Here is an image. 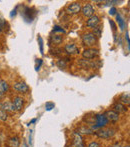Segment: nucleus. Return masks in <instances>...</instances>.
Segmentation results:
<instances>
[{
  "label": "nucleus",
  "instance_id": "nucleus-1",
  "mask_svg": "<svg viewBox=\"0 0 130 147\" xmlns=\"http://www.w3.org/2000/svg\"><path fill=\"white\" fill-rule=\"evenodd\" d=\"M96 42H97V38L92 34V32L85 33V34L82 36V43H83V45H85V46L91 47V46H93Z\"/></svg>",
  "mask_w": 130,
  "mask_h": 147
},
{
  "label": "nucleus",
  "instance_id": "nucleus-2",
  "mask_svg": "<svg viewBox=\"0 0 130 147\" xmlns=\"http://www.w3.org/2000/svg\"><path fill=\"white\" fill-rule=\"evenodd\" d=\"M114 134H115V130L113 129H101L96 132V135L99 138H102V139H108V138L114 136Z\"/></svg>",
  "mask_w": 130,
  "mask_h": 147
},
{
  "label": "nucleus",
  "instance_id": "nucleus-3",
  "mask_svg": "<svg viewBox=\"0 0 130 147\" xmlns=\"http://www.w3.org/2000/svg\"><path fill=\"white\" fill-rule=\"evenodd\" d=\"M99 55V51L98 49H94V48H88L85 49L82 53V56L85 59H93L95 57H97Z\"/></svg>",
  "mask_w": 130,
  "mask_h": 147
},
{
  "label": "nucleus",
  "instance_id": "nucleus-4",
  "mask_svg": "<svg viewBox=\"0 0 130 147\" xmlns=\"http://www.w3.org/2000/svg\"><path fill=\"white\" fill-rule=\"evenodd\" d=\"M72 147H84L83 138L77 132H74L73 140H72Z\"/></svg>",
  "mask_w": 130,
  "mask_h": 147
},
{
  "label": "nucleus",
  "instance_id": "nucleus-5",
  "mask_svg": "<svg viewBox=\"0 0 130 147\" xmlns=\"http://www.w3.org/2000/svg\"><path fill=\"white\" fill-rule=\"evenodd\" d=\"M66 11L69 14H77L81 11V5H80V3H78V2H74V3H71L68 6Z\"/></svg>",
  "mask_w": 130,
  "mask_h": 147
},
{
  "label": "nucleus",
  "instance_id": "nucleus-6",
  "mask_svg": "<svg viewBox=\"0 0 130 147\" xmlns=\"http://www.w3.org/2000/svg\"><path fill=\"white\" fill-rule=\"evenodd\" d=\"M81 10H82V13H83L84 16L86 17H91V16L94 15V8L91 4H85L83 7H81Z\"/></svg>",
  "mask_w": 130,
  "mask_h": 147
},
{
  "label": "nucleus",
  "instance_id": "nucleus-7",
  "mask_svg": "<svg viewBox=\"0 0 130 147\" xmlns=\"http://www.w3.org/2000/svg\"><path fill=\"white\" fill-rule=\"evenodd\" d=\"M108 123V120L105 117L104 114H98L96 115V125L94 126V128L97 127H104V126L107 125Z\"/></svg>",
  "mask_w": 130,
  "mask_h": 147
},
{
  "label": "nucleus",
  "instance_id": "nucleus-8",
  "mask_svg": "<svg viewBox=\"0 0 130 147\" xmlns=\"http://www.w3.org/2000/svg\"><path fill=\"white\" fill-rule=\"evenodd\" d=\"M99 23H100V18L96 15H93L91 17H89V19L86 22V25L89 28H95L96 26L99 25Z\"/></svg>",
  "mask_w": 130,
  "mask_h": 147
},
{
  "label": "nucleus",
  "instance_id": "nucleus-9",
  "mask_svg": "<svg viewBox=\"0 0 130 147\" xmlns=\"http://www.w3.org/2000/svg\"><path fill=\"white\" fill-rule=\"evenodd\" d=\"M14 89H15L17 92H20V93H26L28 90H29V87L28 85L25 83V82H16L14 84Z\"/></svg>",
  "mask_w": 130,
  "mask_h": 147
},
{
  "label": "nucleus",
  "instance_id": "nucleus-10",
  "mask_svg": "<svg viewBox=\"0 0 130 147\" xmlns=\"http://www.w3.org/2000/svg\"><path fill=\"white\" fill-rule=\"evenodd\" d=\"M64 50L68 54H77L79 52V49H78V47L74 43H68V44H66L64 47Z\"/></svg>",
  "mask_w": 130,
  "mask_h": 147
},
{
  "label": "nucleus",
  "instance_id": "nucleus-11",
  "mask_svg": "<svg viewBox=\"0 0 130 147\" xmlns=\"http://www.w3.org/2000/svg\"><path fill=\"white\" fill-rule=\"evenodd\" d=\"M13 106H14V109H15V111H20L22 109V107H23V98L22 97H15V98L13 99Z\"/></svg>",
  "mask_w": 130,
  "mask_h": 147
},
{
  "label": "nucleus",
  "instance_id": "nucleus-12",
  "mask_svg": "<svg viewBox=\"0 0 130 147\" xmlns=\"http://www.w3.org/2000/svg\"><path fill=\"white\" fill-rule=\"evenodd\" d=\"M104 115L107 118V120H110L112 122H116L119 119V114L115 112L114 110H108Z\"/></svg>",
  "mask_w": 130,
  "mask_h": 147
},
{
  "label": "nucleus",
  "instance_id": "nucleus-13",
  "mask_svg": "<svg viewBox=\"0 0 130 147\" xmlns=\"http://www.w3.org/2000/svg\"><path fill=\"white\" fill-rule=\"evenodd\" d=\"M8 88H9V85H8L7 82L5 80H0V99L8 91Z\"/></svg>",
  "mask_w": 130,
  "mask_h": 147
},
{
  "label": "nucleus",
  "instance_id": "nucleus-14",
  "mask_svg": "<svg viewBox=\"0 0 130 147\" xmlns=\"http://www.w3.org/2000/svg\"><path fill=\"white\" fill-rule=\"evenodd\" d=\"M1 108L3 109L4 111H9V112H13V111H15L14 106H13V103L10 102V101H6V102L2 103Z\"/></svg>",
  "mask_w": 130,
  "mask_h": 147
},
{
  "label": "nucleus",
  "instance_id": "nucleus-15",
  "mask_svg": "<svg viewBox=\"0 0 130 147\" xmlns=\"http://www.w3.org/2000/svg\"><path fill=\"white\" fill-rule=\"evenodd\" d=\"M20 145V140L18 136H12L8 140V146L9 147H19Z\"/></svg>",
  "mask_w": 130,
  "mask_h": 147
},
{
  "label": "nucleus",
  "instance_id": "nucleus-16",
  "mask_svg": "<svg viewBox=\"0 0 130 147\" xmlns=\"http://www.w3.org/2000/svg\"><path fill=\"white\" fill-rule=\"evenodd\" d=\"M113 108H114L115 112L118 113V114H119V112H125V111L127 110L126 107H125L123 104H121V103H116V104H114Z\"/></svg>",
  "mask_w": 130,
  "mask_h": 147
},
{
  "label": "nucleus",
  "instance_id": "nucleus-17",
  "mask_svg": "<svg viewBox=\"0 0 130 147\" xmlns=\"http://www.w3.org/2000/svg\"><path fill=\"white\" fill-rule=\"evenodd\" d=\"M116 20L119 24V27H120L121 30H124L125 27H126V23H125V20L121 17L120 14H116Z\"/></svg>",
  "mask_w": 130,
  "mask_h": 147
},
{
  "label": "nucleus",
  "instance_id": "nucleus-18",
  "mask_svg": "<svg viewBox=\"0 0 130 147\" xmlns=\"http://www.w3.org/2000/svg\"><path fill=\"white\" fill-rule=\"evenodd\" d=\"M120 101H121V104H127L128 105L130 103V95L129 93H124V94L121 95L120 97Z\"/></svg>",
  "mask_w": 130,
  "mask_h": 147
},
{
  "label": "nucleus",
  "instance_id": "nucleus-19",
  "mask_svg": "<svg viewBox=\"0 0 130 147\" xmlns=\"http://www.w3.org/2000/svg\"><path fill=\"white\" fill-rule=\"evenodd\" d=\"M30 10H31L30 8L26 7V8H25V11H24V13H27L28 15H29V14H30V13H29ZM23 17H24V19H25V21H26V22H32V21H33V18H34L33 16H30L29 18L26 17V14H23Z\"/></svg>",
  "mask_w": 130,
  "mask_h": 147
},
{
  "label": "nucleus",
  "instance_id": "nucleus-20",
  "mask_svg": "<svg viewBox=\"0 0 130 147\" xmlns=\"http://www.w3.org/2000/svg\"><path fill=\"white\" fill-rule=\"evenodd\" d=\"M101 32H102V28L100 27V26H96L95 28H93V32H92V34L94 35L95 37H101Z\"/></svg>",
  "mask_w": 130,
  "mask_h": 147
},
{
  "label": "nucleus",
  "instance_id": "nucleus-21",
  "mask_svg": "<svg viewBox=\"0 0 130 147\" xmlns=\"http://www.w3.org/2000/svg\"><path fill=\"white\" fill-rule=\"evenodd\" d=\"M78 134L82 133V134H91L92 133V130L89 129V128H85V127H81L78 129Z\"/></svg>",
  "mask_w": 130,
  "mask_h": 147
},
{
  "label": "nucleus",
  "instance_id": "nucleus-22",
  "mask_svg": "<svg viewBox=\"0 0 130 147\" xmlns=\"http://www.w3.org/2000/svg\"><path fill=\"white\" fill-rule=\"evenodd\" d=\"M6 120H7V114L1 108V104H0V121H6Z\"/></svg>",
  "mask_w": 130,
  "mask_h": 147
},
{
  "label": "nucleus",
  "instance_id": "nucleus-23",
  "mask_svg": "<svg viewBox=\"0 0 130 147\" xmlns=\"http://www.w3.org/2000/svg\"><path fill=\"white\" fill-rule=\"evenodd\" d=\"M52 41L55 44H59L62 41V36H60V35H54V36H52Z\"/></svg>",
  "mask_w": 130,
  "mask_h": 147
},
{
  "label": "nucleus",
  "instance_id": "nucleus-24",
  "mask_svg": "<svg viewBox=\"0 0 130 147\" xmlns=\"http://www.w3.org/2000/svg\"><path fill=\"white\" fill-rule=\"evenodd\" d=\"M54 107H55V104L53 102H47L46 104H45V109H46L47 111L52 110Z\"/></svg>",
  "mask_w": 130,
  "mask_h": 147
},
{
  "label": "nucleus",
  "instance_id": "nucleus-25",
  "mask_svg": "<svg viewBox=\"0 0 130 147\" xmlns=\"http://www.w3.org/2000/svg\"><path fill=\"white\" fill-rule=\"evenodd\" d=\"M38 42H39V46H40V53L43 54L44 53V49H43V39L41 36L38 37Z\"/></svg>",
  "mask_w": 130,
  "mask_h": 147
},
{
  "label": "nucleus",
  "instance_id": "nucleus-26",
  "mask_svg": "<svg viewBox=\"0 0 130 147\" xmlns=\"http://www.w3.org/2000/svg\"><path fill=\"white\" fill-rule=\"evenodd\" d=\"M57 65H58L60 68H65L66 67V62L64 61V60H59V61L57 62Z\"/></svg>",
  "mask_w": 130,
  "mask_h": 147
},
{
  "label": "nucleus",
  "instance_id": "nucleus-27",
  "mask_svg": "<svg viewBox=\"0 0 130 147\" xmlns=\"http://www.w3.org/2000/svg\"><path fill=\"white\" fill-rule=\"evenodd\" d=\"M41 64H42V60H41V59H37V61H36V66H35V69H36V71H38V70L40 69Z\"/></svg>",
  "mask_w": 130,
  "mask_h": 147
},
{
  "label": "nucleus",
  "instance_id": "nucleus-28",
  "mask_svg": "<svg viewBox=\"0 0 130 147\" xmlns=\"http://www.w3.org/2000/svg\"><path fill=\"white\" fill-rule=\"evenodd\" d=\"M53 31H55V32H62V33H65V30L62 29L61 27H59V26H54V29Z\"/></svg>",
  "mask_w": 130,
  "mask_h": 147
},
{
  "label": "nucleus",
  "instance_id": "nucleus-29",
  "mask_svg": "<svg viewBox=\"0 0 130 147\" xmlns=\"http://www.w3.org/2000/svg\"><path fill=\"white\" fill-rule=\"evenodd\" d=\"M87 147H100V144H99L98 142L94 141V142H91V143H90Z\"/></svg>",
  "mask_w": 130,
  "mask_h": 147
},
{
  "label": "nucleus",
  "instance_id": "nucleus-30",
  "mask_svg": "<svg viewBox=\"0 0 130 147\" xmlns=\"http://www.w3.org/2000/svg\"><path fill=\"white\" fill-rule=\"evenodd\" d=\"M32 136H33V131L31 130L29 133V145L32 147V144H33V140H32Z\"/></svg>",
  "mask_w": 130,
  "mask_h": 147
},
{
  "label": "nucleus",
  "instance_id": "nucleus-31",
  "mask_svg": "<svg viewBox=\"0 0 130 147\" xmlns=\"http://www.w3.org/2000/svg\"><path fill=\"white\" fill-rule=\"evenodd\" d=\"M5 24H6L5 20H3V19H1V18H0V30L3 29V27L5 26Z\"/></svg>",
  "mask_w": 130,
  "mask_h": 147
},
{
  "label": "nucleus",
  "instance_id": "nucleus-32",
  "mask_svg": "<svg viewBox=\"0 0 130 147\" xmlns=\"http://www.w3.org/2000/svg\"><path fill=\"white\" fill-rule=\"evenodd\" d=\"M109 14L110 15H114V14H116V8L115 7H112L110 10H109Z\"/></svg>",
  "mask_w": 130,
  "mask_h": 147
},
{
  "label": "nucleus",
  "instance_id": "nucleus-33",
  "mask_svg": "<svg viewBox=\"0 0 130 147\" xmlns=\"http://www.w3.org/2000/svg\"><path fill=\"white\" fill-rule=\"evenodd\" d=\"M109 23H110V25L112 26V29L113 30H116V25H115V23L112 21V20H110V21H109Z\"/></svg>",
  "mask_w": 130,
  "mask_h": 147
},
{
  "label": "nucleus",
  "instance_id": "nucleus-34",
  "mask_svg": "<svg viewBox=\"0 0 130 147\" xmlns=\"http://www.w3.org/2000/svg\"><path fill=\"white\" fill-rule=\"evenodd\" d=\"M125 38H126V40H127V44H128V47H129V43H130V41H129V36H128V32H126V35H125Z\"/></svg>",
  "mask_w": 130,
  "mask_h": 147
},
{
  "label": "nucleus",
  "instance_id": "nucleus-35",
  "mask_svg": "<svg viewBox=\"0 0 130 147\" xmlns=\"http://www.w3.org/2000/svg\"><path fill=\"white\" fill-rule=\"evenodd\" d=\"M110 147H122V146L120 145V143H116V144H113V145Z\"/></svg>",
  "mask_w": 130,
  "mask_h": 147
},
{
  "label": "nucleus",
  "instance_id": "nucleus-36",
  "mask_svg": "<svg viewBox=\"0 0 130 147\" xmlns=\"http://www.w3.org/2000/svg\"><path fill=\"white\" fill-rule=\"evenodd\" d=\"M15 14H16V9H14L13 11H12V13H11V15H10V16H11V17H13V15H15Z\"/></svg>",
  "mask_w": 130,
  "mask_h": 147
},
{
  "label": "nucleus",
  "instance_id": "nucleus-37",
  "mask_svg": "<svg viewBox=\"0 0 130 147\" xmlns=\"http://www.w3.org/2000/svg\"><path fill=\"white\" fill-rule=\"evenodd\" d=\"M35 121H36V119H32V120H31V122H30V123H34ZM30 123H29V124H30Z\"/></svg>",
  "mask_w": 130,
  "mask_h": 147
},
{
  "label": "nucleus",
  "instance_id": "nucleus-38",
  "mask_svg": "<svg viewBox=\"0 0 130 147\" xmlns=\"http://www.w3.org/2000/svg\"><path fill=\"white\" fill-rule=\"evenodd\" d=\"M126 147H129V145H127V146H126Z\"/></svg>",
  "mask_w": 130,
  "mask_h": 147
},
{
  "label": "nucleus",
  "instance_id": "nucleus-39",
  "mask_svg": "<svg viewBox=\"0 0 130 147\" xmlns=\"http://www.w3.org/2000/svg\"><path fill=\"white\" fill-rule=\"evenodd\" d=\"M0 32H1V30H0Z\"/></svg>",
  "mask_w": 130,
  "mask_h": 147
}]
</instances>
